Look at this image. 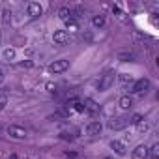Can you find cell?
I'll list each match as a JSON object with an SVG mask.
<instances>
[{
	"instance_id": "1",
	"label": "cell",
	"mask_w": 159,
	"mask_h": 159,
	"mask_svg": "<svg viewBox=\"0 0 159 159\" xmlns=\"http://www.w3.org/2000/svg\"><path fill=\"white\" fill-rule=\"evenodd\" d=\"M114 71H107L105 75H101V79H99V84H98V88H99V92H107L112 84H114Z\"/></svg>"
},
{
	"instance_id": "2",
	"label": "cell",
	"mask_w": 159,
	"mask_h": 159,
	"mask_svg": "<svg viewBox=\"0 0 159 159\" xmlns=\"http://www.w3.org/2000/svg\"><path fill=\"white\" fill-rule=\"evenodd\" d=\"M69 69V60L66 58H60V60H54L51 66H49V71L51 73H64Z\"/></svg>"
},
{
	"instance_id": "3",
	"label": "cell",
	"mask_w": 159,
	"mask_h": 159,
	"mask_svg": "<svg viewBox=\"0 0 159 159\" xmlns=\"http://www.w3.org/2000/svg\"><path fill=\"white\" fill-rule=\"evenodd\" d=\"M148 90H150V81L148 79H139V81L133 84V88H131L133 94H146Z\"/></svg>"
},
{
	"instance_id": "4",
	"label": "cell",
	"mask_w": 159,
	"mask_h": 159,
	"mask_svg": "<svg viewBox=\"0 0 159 159\" xmlns=\"http://www.w3.org/2000/svg\"><path fill=\"white\" fill-rule=\"evenodd\" d=\"M26 13H28L32 19H36V17H39V15L43 13V8H41L39 2H28V4H26Z\"/></svg>"
},
{
	"instance_id": "5",
	"label": "cell",
	"mask_w": 159,
	"mask_h": 159,
	"mask_svg": "<svg viewBox=\"0 0 159 159\" xmlns=\"http://www.w3.org/2000/svg\"><path fill=\"white\" fill-rule=\"evenodd\" d=\"M8 135L13 137V139L23 140V139H26V129L21 127V125H10V127H8Z\"/></svg>"
},
{
	"instance_id": "6",
	"label": "cell",
	"mask_w": 159,
	"mask_h": 159,
	"mask_svg": "<svg viewBox=\"0 0 159 159\" xmlns=\"http://www.w3.org/2000/svg\"><path fill=\"white\" fill-rule=\"evenodd\" d=\"M107 125H109V129H112V131H120V129H124V127L127 125V118H111V120L107 122Z\"/></svg>"
},
{
	"instance_id": "7",
	"label": "cell",
	"mask_w": 159,
	"mask_h": 159,
	"mask_svg": "<svg viewBox=\"0 0 159 159\" xmlns=\"http://www.w3.org/2000/svg\"><path fill=\"white\" fill-rule=\"evenodd\" d=\"M52 41H54L56 45H66V43L69 41V34H67L66 30H56V32L52 34Z\"/></svg>"
},
{
	"instance_id": "8",
	"label": "cell",
	"mask_w": 159,
	"mask_h": 159,
	"mask_svg": "<svg viewBox=\"0 0 159 159\" xmlns=\"http://www.w3.org/2000/svg\"><path fill=\"white\" fill-rule=\"evenodd\" d=\"M101 131H103V124H101V122H98V120L90 122V124H88V127H86V133H88L90 137H96V135H99Z\"/></svg>"
},
{
	"instance_id": "9",
	"label": "cell",
	"mask_w": 159,
	"mask_h": 159,
	"mask_svg": "<svg viewBox=\"0 0 159 159\" xmlns=\"http://www.w3.org/2000/svg\"><path fill=\"white\" fill-rule=\"evenodd\" d=\"M131 157H133V159H148V146H144V144H139V146L133 150Z\"/></svg>"
},
{
	"instance_id": "10",
	"label": "cell",
	"mask_w": 159,
	"mask_h": 159,
	"mask_svg": "<svg viewBox=\"0 0 159 159\" xmlns=\"http://www.w3.org/2000/svg\"><path fill=\"white\" fill-rule=\"evenodd\" d=\"M83 105H84V111H88V112H92V114H98V112H99V105H98L92 98H86V99L83 101Z\"/></svg>"
},
{
	"instance_id": "11",
	"label": "cell",
	"mask_w": 159,
	"mask_h": 159,
	"mask_svg": "<svg viewBox=\"0 0 159 159\" xmlns=\"http://www.w3.org/2000/svg\"><path fill=\"white\" fill-rule=\"evenodd\" d=\"M118 105H120V109L129 111V109L133 107V98H129V96H122V98L118 99Z\"/></svg>"
},
{
	"instance_id": "12",
	"label": "cell",
	"mask_w": 159,
	"mask_h": 159,
	"mask_svg": "<svg viewBox=\"0 0 159 159\" xmlns=\"http://www.w3.org/2000/svg\"><path fill=\"white\" fill-rule=\"evenodd\" d=\"M111 148H112L118 155H124V153H125V144H124L122 140H112V142H111Z\"/></svg>"
},
{
	"instance_id": "13",
	"label": "cell",
	"mask_w": 159,
	"mask_h": 159,
	"mask_svg": "<svg viewBox=\"0 0 159 159\" xmlns=\"http://www.w3.org/2000/svg\"><path fill=\"white\" fill-rule=\"evenodd\" d=\"M71 15H73V11H71L69 8H60V10H58V17H60L62 21H69V19H73Z\"/></svg>"
},
{
	"instance_id": "14",
	"label": "cell",
	"mask_w": 159,
	"mask_h": 159,
	"mask_svg": "<svg viewBox=\"0 0 159 159\" xmlns=\"http://www.w3.org/2000/svg\"><path fill=\"white\" fill-rule=\"evenodd\" d=\"M92 26H96V28H101V26H105V15H94L92 17Z\"/></svg>"
},
{
	"instance_id": "15",
	"label": "cell",
	"mask_w": 159,
	"mask_h": 159,
	"mask_svg": "<svg viewBox=\"0 0 159 159\" xmlns=\"http://www.w3.org/2000/svg\"><path fill=\"white\" fill-rule=\"evenodd\" d=\"M67 116H69V111L67 109H60V111L51 114V120H62V118H67Z\"/></svg>"
},
{
	"instance_id": "16",
	"label": "cell",
	"mask_w": 159,
	"mask_h": 159,
	"mask_svg": "<svg viewBox=\"0 0 159 159\" xmlns=\"http://www.w3.org/2000/svg\"><path fill=\"white\" fill-rule=\"evenodd\" d=\"M67 105L73 107L77 112H84V105H83V101H79V99H71V101H67Z\"/></svg>"
},
{
	"instance_id": "17",
	"label": "cell",
	"mask_w": 159,
	"mask_h": 159,
	"mask_svg": "<svg viewBox=\"0 0 159 159\" xmlns=\"http://www.w3.org/2000/svg\"><path fill=\"white\" fill-rule=\"evenodd\" d=\"M148 159H159V144L157 142L152 148H148Z\"/></svg>"
},
{
	"instance_id": "18",
	"label": "cell",
	"mask_w": 159,
	"mask_h": 159,
	"mask_svg": "<svg viewBox=\"0 0 159 159\" xmlns=\"http://www.w3.org/2000/svg\"><path fill=\"white\" fill-rule=\"evenodd\" d=\"M118 58H120L122 62H135V54H133V52H120Z\"/></svg>"
},
{
	"instance_id": "19",
	"label": "cell",
	"mask_w": 159,
	"mask_h": 159,
	"mask_svg": "<svg viewBox=\"0 0 159 159\" xmlns=\"http://www.w3.org/2000/svg\"><path fill=\"white\" fill-rule=\"evenodd\" d=\"M2 23L4 25H10L11 23V10H2Z\"/></svg>"
},
{
	"instance_id": "20",
	"label": "cell",
	"mask_w": 159,
	"mask_h": 159,
	"mask_svg": "<svg viewBox=\"0 0 159 159\" xmlns=\"http://www.w3.org/2000/svg\"><path fill=\"white\" fill-rule=\"evenodd\" d=\"M15 54H17V52H15V49H11V47L4 49V60H8V62H10V60H13V58H15Z\"/></svg>"
},
{
	"instance_id": "21",
	"label": "cell",
	"mask_w": 159,
	"mask_h": 159,
	"mask_svg": "<svg viewBox=\"0 0 159 159\" xmlns=\"http://www.w3.org/2000/svg\"><path fill=\"white\" fill-rule=\"evenodd\" d=\"M66 26H67V30H69V32H77V30H79V25H77V21H75V19L66 21Z\"/></svg>"
},
{
	"instance_id": "22",
	"label": "cell",
	"mask_w": 159,
	"mask_h": 159,
	"mask_svg": "<svg viewBox=\"0 0 159 159\" xmlns=\"http://www.w3.org/2000/svg\"><path fill=\"white\" fill-rule=\"evenodd\" d=\"M118 81H120V83H133V75H129V73H120V75H118Z\"/></svg>"
},
{
	"instance_id": "23",
	"label": "cell",
	"mask_w": 159,
	"mask_h": 159,
	"mask_svg": "<svg viewBox=\"0 0 159 159\" xmlns=\"http://www.w3.org/2000/svg\"><path fill=\"white\" fill-rule=\"evenodd\" d=\"M142 120H144V118H142V114H133V116L127 120V124H135V125H137V124H139V122H142Z\"/></svg>"
},
{
	"instance_id": "24",
	"label": "cell",
	"mask_w": 159,
	"mask_h": 159,
	"mask_svg": "<svg viewBox=\"0 0 159 159\" xmlns=\"http://www.w3.org/2000/svg\"><path fill=\"white\" fill-rule=\"evenodd\" d=\"M8 105V96L6 94H0V111H4Z\"/></svg>"
},
{
	"instance_id": "25",
	"label": "cell",
	"mask_w": 159,
	"mask_h": 159,
	"mask_svg": "<svg viewBox=\"0 0 159 159\" xmlns=\"http://www.w3.org/2000/svg\"><path fill=\"white\" fill-rule=\"evenodd\" d=\"M137 129H139L140 133H142V131H148V124L142 120V122H139V124H137Z\"/></svg>"
},
{
	"instance_id": "26",
	"label": "cell",
	"mask_w": 159,
	"mask_h": 159,
	"mask_svg": "<svg viewBox=\"0 0 159 159\" xmlns=\"http://www.w3.org/2000/svg\"><path fill=\"white\" fill-rule=\"evenodd\" d=\"M17 66H19V67H32L34 62H32V60H25V62H19Z\"/></svg>"
},
{
	"instance_id": "27",
	"label": "cell",
	"mask_w": 159,
	"mask_h": 159,
	"mask_svg": "<svg viewBox=\"0 0 159 159\" xmlns=\"http://www.w3.org/2000/svg\"><path fill=\"white\" fill-rule=\"evenodd\" d=\"M92 38H94L92 32H84V34H83V39H84V41H92Z\"/></svg>"
},
{
	"instance_id": "28",
	"label": "cell",
	"mask_w": 159,
	"mask_h": 159,
	"mask_svg": "<svg viewBox=\"0 0 159 159\" xmlns=\"http://www.w3.org/2000/svg\"><path fill=\"white\" fill-rule=\"evenodd\" d=\"M4 81H6V71H4L2 67H0V84H2Z\"/></svg>"
},
{
	"instance_id": "29",
	"label": "cell",
	"mask_w": 159,
	"mask_h": 159,
	"mask_svg": "<svg viewBox=\"0 0 159 159\" xmlns=\"http://www.w3.org/2000/svg\"><path fill=\"white\" fill-rule=\"evenodd\" d=\"M47 90H49V92H52V94H54V92H56V86H54V84H52V83H49V84H47Z\"/></svg>"
},
{
	"instance_id": "30",
	"label": "cell",
	"mask_w": 159,
	"mask_h": 159,
	"mask_svg": "<svg viewBox=\"0 0 159 159\" xmlns=\"http://www.w3.org/2000/svg\"><path fill=\"white\" fill-rule=\"evenodd\" d=\"M66 157H71V159H75V157H77V153H75V152H66Z\"/></svg>"
}]
</instances>
